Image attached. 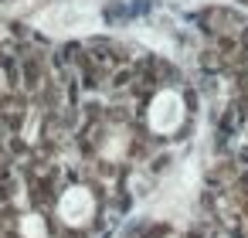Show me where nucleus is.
Wrapping results in <instances>:
<instances>
[{"label":"nucleus","instance_id":"f257e3e1","mask_svg":"<svg viewBox=\"0 0 248 238\" xmlns=\"http://www.w3.org/2000/svg\"><path fill=\"white\" fill-rule=\"evenodd\" d=\"M184 123V99L177 92H160L150 102V126L156 133H173Z\"/></svg>","mask_w":248,"mask_h":238},{"label":"nucleus","instance_id":"f03ea898","mask_svg":"<svg viewBox=\"0 0 248 238\" xmlns=\"http://www.w3.org/2000/svg\"><path fill=\"white\" fill-rule=\"evenodd\" d=\"M58 214L68 221V224H85L92 214H95V197L85 190V187H68L58 201Z\"/></svg>","mask_w":248,"mask_h":238}]
</instances>
